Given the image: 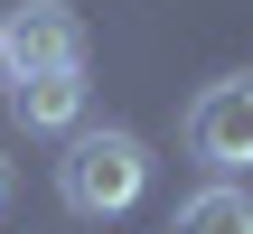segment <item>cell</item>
<instances>
[{
    "label": "cell",
    "instance_id": "6da1fadb",
    "mask_svg": "<svg viewBox=\"0 0 253 234\" xmlns=\"http://www.w3.org/2000/svg\"><path fill=\"white\" fill-rule=\"evenodd\" d=\"M150 188V150L141 131H66V159H56V197L66 216L103 225V216H131Z\"/></svg>",
    "mask_w": 253,
    "mask_h": 234
},
{
    "label": "cell",
    "instance_id": "7a4b0ae2",
    "mask_svg": "<svg viewBox=\"0 0 253 234\" xmlns=\"http://www.w3.org/2000/svg\"><path fill=\"white\" fill-rule=\"evenodd\" d=\"M188 159L207 178H244L253 169V75H216L188 103Z\"/></svg>",
    "mask_w": 253,
    "mask_h": 234
},
{
    "label": "cell",
    "instance_id": "3957f363",
    "mask_svg": "<svg viewBox=\"0 0 253 234\" xmlns=\"http://www.w3.org/2000/svg\"><path fill=\"white\" fill-rule=\"evenodd\" d=\"M9 28V75H56V66H84V19L66 0H28L0 19Z\"/></svg>",
    "mask_w": 253,
    "mask_h": 234
},
{
    "label": "cell",
    "instance_id": "277c9868",
    "mask_svg": "<svg viewBox=\"0 0 253 234\" xmlns=\"http://www.w3.org/2000/svg\"><path fill=\"white\" fill-rule=\"evenodd\" d=\"M84 66H56V75H9V122L19 131H75L84 122Z\"/></svg>",
    "mask_w": 253,
    "mask_h": 234
},
{
    "label": "cell",
    "instance_id": "5b68a950",
    "mask_svg": "<svg viewBox=\"0 0 253 234\" xmlns=\"http://www.w3.org/2000/svg\"><path fill=\"white\" fill-rule=\"evenodd\" d=\"M169 234H253V188H235V178H207L178 216H169Z\"/></svg>",
    "mask_w": 253,
    "mask_h": 234
},
{
    "label": "cell",
    "instance_id": "8992f818",
    "mask_svg": "<svg viewBox=\"0 0 253 234\" xmlns=\"http://www.w3.org/2000/svg\"><path fill=\"white\" fill-rule=\"evenodd\" d=\"M0 84H9V28H0Z\"/></svg>",
    "mask_w": 253,
    "mask_h": 234
},
{
    "label": "cell",
    "instance_id": "52a82bcc",
    "mask_svg": "<svg viewBox=\"0 0 253 234\" xmlns=\"http://www.w3.org/2000/svg\"><path fill=\"white\" fill-rule=\"evenodd\" d=\"M0 216H9V159H0Z\"/></svg>",
    "mask_w": 253,
    "mask_h": 234
}]
</instances>
